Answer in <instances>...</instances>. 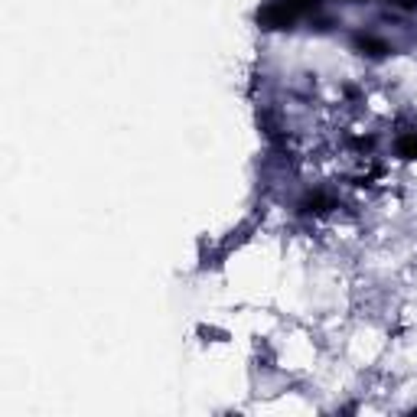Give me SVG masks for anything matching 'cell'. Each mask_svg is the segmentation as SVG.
<instances>
[{
	"label": "cell",
	"mask_w": 417,
	"mask_h": 417,
	"mask_svg": "<svg viewBox=\"0 0 417 417\" xmlns=\"http://www.w3.org/2000/svg\"><path fill=\"white\" fill-rule=\"evenodd\" d=\"M293 20H297V10L290 7L287 0H280V3H274V7L261 10V23L271 26V30H284V26H290Z\"/></svg>",
	"instance_id": "obj_1"
},
{
	"label": "cell",
	"mask_w": 417,
	"mask_h": 417,
	"mask_svg": "<svg viewBox=\"0 0 417 417\" xmlns=\"http://www.w3.org/2000/svg\"><path fill=\"white\" fill-rule=\"evenodd\" d=\"M398 157L417 160V134H401V140H398Z\"/></svg>",
	"instance_id": "obj_2"
},
{
	"label": "cell",
	"mask_w": 417,
	"mask_h": 417,
	"mask_svg": "<svg viewBox=\"0 0 417 417\" xmlns=\"http://www.w3.org/2000/svg\"><path fill=\"white\" fill-rule=\"evenodd\" d=\"M359 49H365L369 56H378V59L391 52V49L385 46V43H378V39H371V36H359Z\"/></svg>",
	"instance_id": "obj_3"
},
{
	"label": "cell",
	"mask_w": 417,
	"mask_h": 417,
	"mask_svg": "<svg viewBox=\"0 0 417 417\" xmlns=\"http://www.w3.org/2000/svg\"><path fill=\"white\" fill-rule=\"evenodd\" d=\"M326 206H329V199H326V196H320V193H316V196H310V199H307V202H303V212H323Z\"/></svg>",
	"instance_id": "obj_4"
}]
</instances>
